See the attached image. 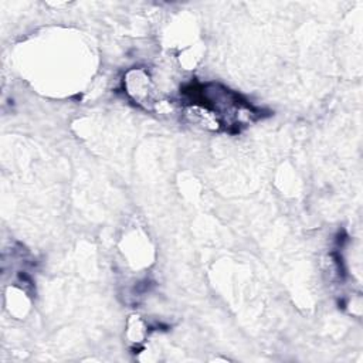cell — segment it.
<instances>
[{
    "mask_svg": "<svg viewBox=\"0 0 363 363\" xmlns=\"http://www.w3.org/2000/svg\"><path fill=\"white\" fill-rule=\"evenodd\" d=\"M125 89L129 98L138 105L152 109L157 105L156 88L149 74L142 68L130 69L125 77Z\"/></svg>",
    "mask_w": 363,
    "mask_h": 363,
    "instance_id": "cell-1",
    "label": "cell"
},
{
    "mask_svg": "<svg viewBox=\"0 0 363 363\" xmlns=\"http://www.w3.org/2000/svg\"><path fill=\"white\" fill-rule=\"evenodd\" d=\"M146 326L142 322V319H139L138 316H130L129 322H128V335L130 337L132 342L138 343L143 339V336L146 335Z\"/></svg>",
    "mask_w": 363,
    "mask_h": 363,
    "instance_id": "cell-2",
    "label": "cell"
}]
</instances>
